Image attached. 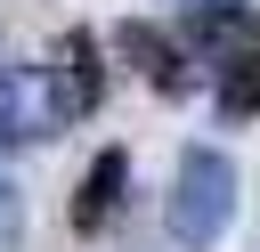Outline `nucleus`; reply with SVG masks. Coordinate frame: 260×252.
Here are the masks:
<instances>
[{"mask_svg": "<svg viewBox=\"0 0 260 252\" xmlns=\"http://www.w3.org/2000/svg\"><path fill=\"white\" fill-rule=\"evenodd\" d=\"M236 154L228 146H187L179 154V171H171V195H162V228L187 244V252H211L228 228H236Z\"/></svg>", "mask_w": 260, "mask_h": 252, "instance_id": "obj_1", "label": "nucleus"}, {"mask_svg": "<svg viewBox=\"0 0 260 252\" xmlns=\"http://www.w3.org/2000/svg\"><path fill=\"white\" fill-rule=\"evenodd\" d=\"M41 89H49V122L57 130H73L98 98H106V65H98V41L89 33H65L57 41V57L41 65Z\"/></svg>", "mask_w": 260, "mask_h": 252, "instance_id": "obj_2", "label": "nucleus"}, {"mask_svg": "<svg viewBox=\"0 0 260 252\" xmlns=\"http://www.w3.org/2000/svg\"><path fill=\"white\" fill-rule=\"evenodd\" d=\"M122 187H130V154H122V146H106V154L81 171L73 203H65V211H73V228H81V236H98V228L122 211Z\"/></svg>", "mask_w": 260, "mask_h": 252, "instance_id": "obj_3", "label": "nucleus"}, {"mask_svg": "<svg viewBox=\"0 0 260 252\" xmlns=\"http://www.w3.org/2000/svg\"><path fill=\"white\" fill-rule=\"evenodd\" d=\"M16 138H57L49 122V89H41V65L32 73H0V154Z\"/></svg>", "mask_w": 260, "mask_h": 252, "instance_id": "obj_4", "label": "nucleus"}, {"mask_svg": "<svg viewBox=\"0 0 260 252\" xmlns=\"http://www.w3.org/2000/svg\"><path fill=\"white\" fill-rule=\"evenodd\" d=\"M114 41H122V57H130L138 73H154V89H171V98H187V89H195V73H187V57H179V41H162V33H146L138 16H130V24L114 33Z\"/></svg>", "mask_w": 260, "mask_h": 252, "instance_id": "obj_5", "label": "nucleus"}, {"mask_svg": "<svg viewBox=\"0 0 260 252\" xmlns=\"http://www.w3.org/2000/svg\"><path fill=\"white\" fill-rule=\"evenodd\" d=\"M211 81H219V114L228 122H252L260 114V65H219Z\"/></svg>", "mask_w": 260, "mask_h": 252, "instance_id": "obj_6", "label": "nucleus"}, {"mask_svg": "<svg viewBox=\"0 0 260 252\" xmlns=\"http://www.w3.org/2000/svg\"><path fill=\"white\" fill-rule=\"evenodd\" d=\"M0 244H24V195L0 179Z\"/></svg>", "mask_w": 260, "mask_h": 252, "instance_id": "obj_7", "label": "nucleus"}, {"mask_svg": "<svg viewBox=\"0 0 260 252\" xmlns=\"http://www.w3.org/2000/svg\"><path fill=\"white\" fill-rule=\"evenodd\" d=\"M187 8H219V0H187Z\"/></svg>", "mask_w": 260, "mask_h": 252, "instance_id": "obj_8", "label": "nucleus"}]
</instances>
